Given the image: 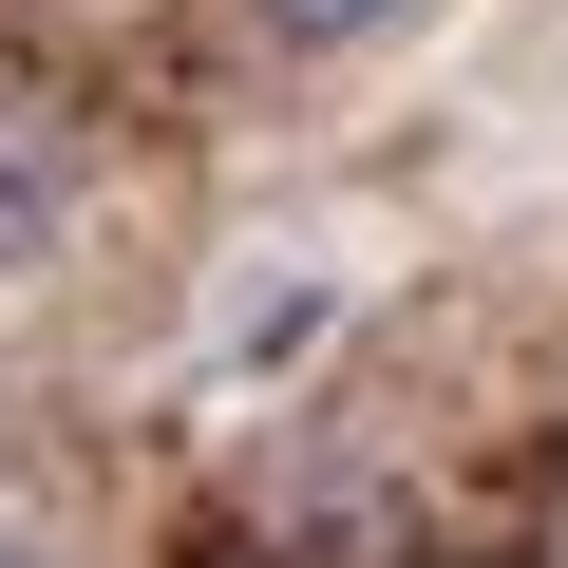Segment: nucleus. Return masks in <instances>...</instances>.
Returning <instances> with one entry per match:
<instances>
[{
  "label": "nucleus",
  "instance_id": "f257e3e1",
  "mask_svg": "<svg viewBox=\"0 0 568 568\" xmlns=\"http://www.w3.org/2000/svg\"><path fill=\"white\" fill-rule=\"evenodd\" d=\"M77 209H95V152H77L39 95H0V284H39V265L77 246Z\"/></svg>",
  "mask_w": 568,
  "mask_h": 568
},
{
  "label": "nucleus",
  "instance_id": "f03ea898",
  "mask_svg": "<svg viewBox=\"0 0 568 568\" xmlns=\"http://www.w3.org/2000/svg\"><path fill=\"white\" fill-rule=\"evenodd\" d=\"M398 20H417V0H246V39H284V58H361Z\"/></svg>",
  "mask_w": 568,
  "mask_h": 568
},
{
  "label": "nucleus",
  "instance_id": "7ed1b4c3",
  "mask_svg": "<svg viewBox=\"0 0 568 568\" xmlns=\"http://www.w3.org/2000/svg\"><path fill=\"white\" fill-rule=\"evenodd\" d=\"M0 568H77V549H58V530H39L20 493H0Z\"/></svg>",
  "mask_w": 568,
  "mask_h": 568
}]
</instances>
